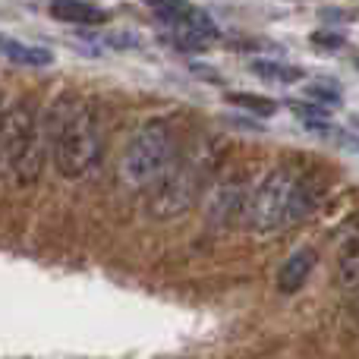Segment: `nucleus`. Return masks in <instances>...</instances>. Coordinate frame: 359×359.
<instances>
[{"label":"nucleus","instance_id":"20e7f679","mask_svg":"<svg viewBox=\"0 0 359 359\" xmlns=\"http://www.w3.org/2000/svg\"><path fill=\"white\" fill-rule=\"evenodd\" d=\"M299 177L290 168H278L271 170L265 180L259 183V189L252 192L246 208V224L255 233H274L290 221L293 211V196H297Z\"/></svg>","mask_w":359,"mask_h":359},{"label":"nucleus","instance_id":"39448f33","mask_svg":"<svg viewBox=\"0 0 359 359\" xmlns=\"http://www.w3.org/2000/svg\"><path fill=\"white\" fill-rule=\"evenodd\" d=\"M205 183V164L198 161H180L164 177L155 180V189L149 196V215L158 221H170L192 208Z\"/></svg>","mask_w":359,"mask_h":359},{"label":"nucleus","instance_id":"6e6552de","mask_svg":"<svg viewBox=\"0 0 359 359\" xmlns=\"http://www.w3.org/2000/svg\"><path fill=\"white\" fill-rule=\"evenodd\" d=\"M50 16L60 22H76V25H101L107 22V13L86 0H54L50 4Z\"/></svg>","mask_w":359,"mask_h":359},{"label":"nucleus","instance_id":"ddd939ff","mask_svg":"<svg viewBox=\"0 0 359 359\" xmlns=\"http://www.w3.org/2000/svg\"><path fill=\"white\" fill-rule=\"evenodd\" d=\"M312 44H316V48H325V50H337V48H344V35H334V32H316V35H312Z\"/></svg>","mask_w":359,"mask_h":359},{"label":"nucleus","instance_id":"f257e3e1","mask_svg":"<svg viewBox=\"0 0 359 359\" xmlns=\"http://www.w3.org/2000/svg\"><path fill=\"white\" fill-rule=\"evenodd\" d=\"M44 133H48L50 161L60 177L79 180L101 161V126L95 111L82 98H69V95L57 98Z\"/></svg>","mask_w":359,"mask_h":359},{"label":"nucleus","instance_id":"7ed1b4c3","mask_svg":"<svg viewBox=\"0 0 359 359\" xmlns=\"http://www.w3.org/2000/svg\"><path fill=\"white\" fill-rule=\"evenodd\" d=\"M177 164V133L161 120H151L133 133L120 161V177L130 186H151Z\"/></svg>","mask_w":359,"mask_h":359},{"label":"nucleus","instance_id":"0eeeda50","mask_svg":"<svg viewBox=\"0 0 359 359\" xmlns=\"http://www.w3.org/2000/svg\"><path fill=\"white\" fill-rule=\"evenodd\" d=\"M316 262H318V255L312 252V249H297V252H293L290 259L280 265V271H278V290L280 293H297L299 287L309 280Z\"/></svg>","mask_w":359,"mask_h":359},{"label":"nucleus","instance_id":"9d476101","mask_svg":"<svg viewBox=\"0 0 359 359\" xmlns=\"http://www.w3.org/2000/svg\"><path fill=\"white\" fill-rule=\"evenodd\" d=\"M252 73L262 79H274V82H297L303 79V67H287V63H274V60H255Z\"/></svg>","mask_w":359,"mask_h":359},{"label":"nucleus","instance_id":"f03ea898","mask_svg":"<svg viewBox=\"0 0 359 359\" xmlns=\"http://www.w3.org/2000/svg\"><path fill=\"white\" fill-rule=\"evenodd\" d=\"M50 155L48 133L38 126L32 101H16L0 114V180L13 186H35Z\"/></svg>","mask_w":359,"mask_h":359},{"label":"nucleus","instance_id":"4468645a","mask_svg":"<svg viewBox=\"0 0 359 359\" xmlns=\"http://www.w3.org/2000/svg\"><path fill=\"white\" fill-rule=\"evenodd\" d=\"M353 142H356V151H359V139H353Z\"/></svg>","mask_w":359,"mask_h":359},{"label":"nucleus","instance_id":"f8f14e48","mask_svg":"<svg viewBox=\"0 0 359 359\" xmlns=\"http://www.w3.org/2000/svg\"><path fill=\"white\" fill-rule=\"evenodd\" d=\"M306 95L318 104H337L341 101V88L334 82H312V86H306Z\"/></svg>","mask_w":359,"mask_h":359},{"label":"nucleus","instance_id":"1a4fd4ad","mask_svg":"<svg viewBox=\"0 0 359 359\" xmlns=\"http://www.w3.org/2000/svg\"><path fill=\"white\" fill-rule=\"evenodd\" d=\"M230 104L243 107V111H252L255 117H274L278 114V101L265 98V95H249V92H230L227 95Z\"/></svg>","mask_w":359,"mask_h":359},{"label":"nucleus","instance_id":"dca6fc26","mask_svg":"<svg viewBox=\"0 0 359 359\" xmlns=\"http://www.w3.org/2000/svg\"><path fill=\"white\" fill-rule=\"evenodd\" d=\"M0 114H4V107H0Z\"/></svg>","mask_w":359,"mask_h":359},{"label":"nucleus","instance_id":"423d86ee","mask_svg":"<svg viewBox=\"0 0 359 359\" xmlns=\"http://www.w3.org/2000/svg\"><path fill=\"white\" fill-rule=\"evenodd\" d=\"M243 208V183H221L205 202L208 224H227Z\"/></svg>","mask_w":359,"mask_h":359},{"label":"nucleus","instance_id":"2eb2a0df","mask_svg":"<svg viewBox=\"0 0 359 359\" xmlns=\"http://www.w3.org/2000/svg\"><path fill=\"white\" fill-rule=\"evenodd\" d=\"M356 67H359V57H356Z\"/></svg>","mask_w":359,"mask_h":359},{"label":"nucleus","instance_id":"9b49d317","mask_svg":"<svg viewBox=\"0 0 359 359\" xmlns=\"http://www.w3.org/2000/svg\"><path fill=\"white\" fill-rule=\"evenodd\" d=\"M341 280L347 287H359V243L341 255Z\"/></svg>","mask_w":359,"mask_h":359}]
</instances>
